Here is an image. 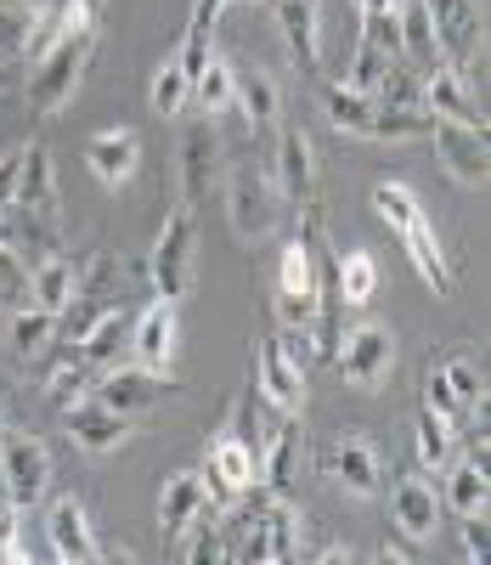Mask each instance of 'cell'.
<instances>
[{
	"label": "cell",
	"instance_id": "obj_39",
	"mask_svg": "<svg viewBox=\"0 0 491 565\" xmlns=\"http://www.w3.org/2000/svg\"><path fill=\"white\" fill-rule=\"evenodd\" d=\"M440 373H447V385H452V396L463 402V407H485V367H480V356H452V362H440Z\"/></svg>",
	"mask_w": 491,
	"mask_h": 565
},
{
	"label": "cell",
	"instance_id": "obj_23",
	"mask_svg": "<svg viewBox=\"0 0 491 565\" xmlns=\"http://www.w3.org/2000/svg\"><path fill=\"white\" fill-rule=\"evenodd\" d=\"M79 289H85V277H79V266H74L68 255H45V260L29 266V300H34L40 311L63 317V311L79 300Z\"/></svg>",
	"mask_w": 491,
	"mask_h": 565
},
{
	"label": "cell",
	"instance_id": "obj_50",
	"mask_svg": "<svg viewBox=\"0 0 491 565\" xmlns=\"http://www.w3.org/2000/svg\"><path fill=\"white\" fill-rule=\"evenodd\" d=\"M0 436H7V413H0Z\"/></svg>",
	"mask_w": 491,
	"mask_h": 565
},
{
	"label": "cell",
	"instance_id": "obj_34",
	"mask_svg": "<svg viewBox=\"0 0 491 565\" xmlns=\"http://www.w3.org/2000/svg\"><path fill=\"white\" fill-rule=\"evenodd\" d=\"M373 295H378V260L367 249L339 255V300L345 306H373Z\"/></svg>",
	"mask_w": 491,
	"mask_h": 565
},
{
	"label": "cell",
	"instance_id": "obj_33",
	"mask_svg": "<svg viewBox=\"0 0 491 565\" xmlns=\"http://www.w3.org/2000/svg\"><path fill=\"white\" fill-rule=\"evenodd\" d=\"M429 130H435V114H429V108L378 103V108H373V130H367V141H413V136H429Z\"/></svg>",
	"mask_w": 491,
	"mask_h": 565
},
{
	"label": "cell",
	"instance_id": "obj_2",
	"mask_svg": "<svg viewBox=\"0 0 491 565\" xmlns=\"http://www.w3.org/2000/svg\"><path fill=\"white\" fill-rule=\"evenodd\" d=\"M90 57H96V34H79V40L52 45V52H45L40 63H29V108H34L40 119L63 114V108L79 97Z\"/></svg>",
	"mask_w": 491,
	"mask_h": 565
},
{
	"label": "cell",
	"instance_id": "obj_25",
	"mask_svg": "<svg viewBox=\"0 0 491 565\" xmlns=\"http://www.w3.org/2000/svg\"><path fill=\"white\" fill-rule=\"evenodd\" d=\"M396 238L407 244V255H413V266H418V277L429 282L435 295H447L452 289V260H447V249H440V238H435V226H429V215H418V221H407Z\"/></svg>",
	"mask_w": 491,
	"mask_h": 565
},
{
	"label": "cell",
	"instance_id": "obj_24",
	"mask_svg": "<svg viewBox=\"0 0 491 565\" xmlns=\"http://www.w3.org/2000/svg\"><path fill=\"white\" fill-rule=\"evenodd\" d=\"M277 29L288 40L300 74H322V34H317V0H277Z\"/></svg>",
	"mask_w": 491,
	"mask_h": 565
},
{
	"label": "cell",
	"instance_id": "obj_32",
	"mask_svg": "<svg viewBox=\"0 0 491 565\" xmlns=\"http://www.w3.org/2000/svg\"><path fill=\"white\" fill-rule=\"evenodd\" d=\"M192 103V79H186V68H181V57L170 52L159 68H153V85H147V108H153L159 119H175L181 108Z\"/></svg>",
	"mask_w": 491,
	"mask_h": 565
},
{
	"label": "cell",
	"instance_id": "obj_21",
	"mask_svg": "<svg viewBox=\"0 0 491 565\" xmlns=\"http://www.w3.org/2000/svg\"><path fill=\"white\" fill-rule=\"evenodd\" d=\"M204 509H210V481H204V469H175V476L159 487V532H164L170 543H181Z\"/></svg>",
	"mask_w": 491,
	"mask_h": 565
},
{
	"label": "cell",
	"instance_id": "obj_6",
	"mask_svg": "<svg viewBox=\"0 0 491 565\" xmlns=\"http://www.w3.org/2000/svg\"><path fill=\"white\" fill-rule=\"evenodd\" d=\"M249 385L260 391V402L277 418H300L306 413V367H293L277 345V334L255 340V367H249Z\"/></svg>",
	"mask_w": 491,
	"mask_h": 565
},
{
	"label": "cell",
	"instance_id": "obj_35",
	"mask_svg": "<svg viewBox=\"0 0 491 565\" xmlns=\"http://www.w3.org/2000/svg\"><path fill=\"white\" fill-rule=\"evenodd\" d=\"M232 85H237V68L215 52V57L204 63V74L192 79V103H199V108L215 119V114H226V108H232Z\"/></svg>",
	"mask_w": 491,
	"mask_h": 565
},
{
	"label": "cell",
	"instance_id": "obj_18",
	"mask_svg": "<svg viewBox=\"0 0 491 565\" xmlns=\"http://www.w3.org/2000/svg\"><path fill=\"white\" fill-rule=\"evenodd\" d=\"M221 170H226L221 136H215L210 125H192L186 141H181V204L199 210V204L215 193V186H221Z\"/></svg>",
	"mask_w": 491,
	"mask_h": 565
},
{
	"label": "cell",
	"instance_id": "obj_30",
	"mask_svg": "<svg viewBox=\"0 0 491 565\" xmlns=\"http://www.w3.org/2000/svg\"><path fill=\"white\" fill-rule=\"evenodd\" d=\"M7 317H12V322H7V345H12V356L34 362V356L52 351V340H57V317H52V311H40V306L29 300L23 311H7Z\"/></svg>",
	"mask_w": 491,
	"mask_h": 565
},
{
	"label": "cell",
	"instance_id": "obj_11",
	"mask_svg": "<svg viewBox=\"0 0 491 565\" xmlns=\"http://www.w3.org/2000/svg\"><path fill=\"white\" fill-rule=\"evenodd\" d=\"M277 322H317V260L306 238H288L277 260Z\"/></svg>",
	"mask_w": 491,
	"mask_h": 565
},
{
	"label": "cell",
	"instance_id": "obj_22",
	"mask_svg": "<svg viewBox=\"0 0 491 565\" xmlns=\"http://www.w3.org/2000/svg\"><path fill=\"white\" fill-rule=\"evenodd\" d=\"M389 514H396L402 537L429 543V537L440 532V514H447V503H440V492H435L424 476H402V481H396V498H389Z\"/></svg>",
	"mask_w": 491,
	"mask_h": 565
},
{
	"label": "cell",
	"instance_id": "obj_42",
	"mask_svg": "<svg viewBox=\"0 0 491 565\" xmlns=\"http://www.w3.org/2000/svg\"><path fill=\"white\" fill-rule=\"evenodd\" d=\"M424 407H429L435 418H447V424H458V418L469 413V407L452 396V385H447V373H440V367H429V373H424Z\"/></svg>",
	"mask_w": 491,
	"mask_h": 565
},
{
	"label": "cell",
	"instance_id": "obj_44",
	"mask_svg": "<svg viewBox=\"0 0 491 565\" xmlns=\"http://www.w3.org/2000/svg\"><path fill=\"white\" fill-rule=\"evenodd\" d=\"M34 29V7H0V57H18Z\"/></svg>",
	"mask_w": 491,
	"mask_h": 565
},
{
	"label": "cell",
	"instance_id": "obj_48",
	"mask_svg": "<svg viewBox=\"0 0 491 565\" xmlns=\"http://www.w3.org/2000/svg\"><path fill=\"white\" fill-rule=\"evenodd\" d=\"M317 559H322V565H351V548H322Z\"/></svg>",
	"mask_w": 491,
	"mask_h": 565
},
{
	"label": "cell",
	"instance_id": "obj_36",
	"mask_svg": "<svg viewBox=\"0 0 491 565\" xmlns=\"http://www.w3.org/2000/svg\"><path fill=\"white\" fill-rule=\"evenodd\" d=\"M485 492H491V481H485V463H458L452 476H447V492H440V503H452L458 514H480L485 509Z\"/></svg>",
	"mask_w": 491,
	"mask_h": 565
},
{
	"label": "cell",
	"instance_id": "obj_10",
	"mask_svg": "<svg viewBox=\"0 0 491 565\" xmlns=\"http://www.w3.org/2000/svg\"><path fill=\"white\" fill-rule=\"evenodd\" d=\"M175 345H181V311H175V300L153 295V306L130 317V362L147 373H170Z\"/></svg>",
	"mask_w": 491,
	"mask_h": 565
},
{
	"label": "cell",
	"instance_id": "obj_3",
	"mask_svg": "<svg viewBox=\"0 0 491 565\" xmlns=\"http://www.w3.org/2000/svg\"><path fill=\"white\" fill-rule=\"evenodd\" d=\"M277 204H282V193H277V181H271L266 164H237L226 175V221H232V232H237L243 244L271 238Z\"/></svg>",
	"mask_w": 491,
	"mask_h": 565
},
{
	"label": "cell",
	"instance_id": "obj_5",
	"mask_svg": "<svg viewBox=\"0 0 491 565\" xmlns=\"http://www.w3.org/2000/svg\"><path fill=\"white\" fill-rule=\"evenodd\" d=\"M333 367L345 373L356 391H378L389 373H396V334H389L384 322H356L351 334H339Z\"/></svg>",
	"mask_w": 491,
	"mask_h": 565
},
{
	"label": "cell",
	"instance_id": "obj_19",
	"mask_svg": "<svg viewBox=\"0 0 491 565\" xmlns=\"http://www.w3.org/2000/svg\"><path fill=\"white\" fill-rule=\"evenodd\" d=\"M85 164H90V175L103 181L108 193H125V186L136 181V170H141V136H136L130 125L96 130V136L85 141Z\"/></svg>",
	"mask_w": 491,
	"mask_h": 565
},
{
	"label": "cell",
	"instance_id": "obj_31",
	"mask_svg": "<svg viewBox=\"0 0 491 565\" xmlns=\"http://www.w3.org/2000/svg\"><path fill=\"white\" fill-rule=\"evenodd\" d=\"M396 23H402V57H413L418 74L435 68V63H440V45H435V23H429V7H424V0H402V7H396Z\"/></svg>",
	"mask_w": 491,
	"mask_h": 565
},
{
	"label": "cell",
	"instance_id": "obj_8",
	"mask_svg": "<svg viewBox=\"0 0 491 565\" xmlns=\"http://www.w3.org/2000/svg\"><path fill=\"white\" fill-rule=\"evenodd\" d=\"M63 430H68V441H74L79 452H90V458H114V452L136 436V418L103 407L96 396H85V402L63 407Z\"/></svg>",
	"mask_w": 491,
	"mask_h": 565
},
{
	"label": "cell",
	"instance_id": "obj_17",
	"mask_svg": "<svg viewBox=\"0 0 491 565\" xmlns=\"http://www.w3.org/2000/svg\"><path fill=\"white\" fill-rule=\"evenodd\" d=\"M204 452H210V476H204V481L221 492V503H226V498H237V492H249V487L260 481V452H255L249 441H243V436L232 430V424L210 436V447H204Z\"/></svg>",
	"mask_w": 491,
	"mask_h": 565
},
{
	"label": "cell",
	"instance_id": "obj_14",
	"mask_svg": "<svg viewBox=\"0 0 491 565\" xmlns=\"http://www.w3.org/2000/svg\"><path fill=\"white\" fill-rule=\"evenodd\" d=\"M429 141H435V159H440V170H447L458 186H469V193H480L485 175H491L485 130H469V125H440V119H435Z\"/></svg>",
	"mask_w": 491,
	"mask_h": 565
},
{
	"label": "cell",
	"instance_id": "obj_37",
	"mask_svg": "<svg viewBox=\"0 0 491 565\" xmlns=\"http://www.w3.org/2000/svg\"><path fill=\"white\" fill-rule=\"evenodd\" d=\"M373 210H378V221H389L396 232H402L407 221H418V215H424V204L413 199V186H407V181H389V175H384V181H373Z\"/></svg>",
	"mask_w": 491,
	"mask_h": 565
},
{
	"label": "cell",
	"instance_id": "obj_13",
	"mask_svg": "<svg viewBox=\"0 0 491 565\" xmlns=\"http://www.w3.org/2000/svg\"><path fill=\"white\" fill-rule=\"evenodd\" d=\"M45 543H52V559L63 565H90V559H108V548L96 543V526H90V509L68 492L52 503V514H45Z\"/></svg>",
	"mask_w": 491,
	"mask_h": 565
},
{
	"label": "cell",
	"instance_id": "obj_38",
	"mask_svg": "<svg viewBox=\"0 0 491 565\" xmlns=\"http://www.w3.org/2000/svg\"><path fill=\"white\" fill-rule=\"evenodd\" d=\"M418 463L424 469H447L452 463V424L435 418L429 407L418 413Z\"/></svg>",
	"mask_w": 491,
	"mask_h": 565
},
{
	"label": "cell",
	"instance_id": "obj_41",
	"mask_svg": "<svg viewBox=\"0 0 491 565\" xmlns=\"http://www.w3.org/2000/svg\"><path fill=\"white\" fill-rule=\"evenodd\" d=\"M396 63H402V57H384V52H373V45H356V63H351L345 85H351V90H362V97H378Z\"/></svg>",
	"mask_w": 491,
	"mask_h": 565
},
{
	"label": "cell",
	"instance_id": "obj_43",
	"mask_svg": "<svg viewBox=\"0 0 491 565\" xmlns=\"http://www.w3.org/2000/svg\"><path fill=\"white\" fill-rule=\"evenodd\" d=\"M362 45H373V52H384V57H402V23H396V12L362 18Z\"/></svg>",
	"mask_w": 491,
	"mask_h": 565
},
{
	"label": "cell",
	"instance_id": "obj_1",
	"mask_svg": "<svg viewBox=\"0 0 491 565\" xmlns=\"http://www.w3.org/2000/svg\"><path fill=\"white\" fill-rule=\"evenodd\" d=\"M192 266H199V226H192V210L175 204L159 226L153 249H147V282H153L159 300H186L192 295Z\"/></svg>",
	"mask_w": 491,
	"mask_h": 565
},
{
	"label": "cell",
	"instance_id": "obj_12",
	"mask_svg": "<svg viewBox=\"0 0 491 565\" xmlns=\"http://www.w3.org/2000/svg\"><path fill=\"white\" fill-rule=\"evenodd\" d=\"M181 385L170 380V373H147V367H103V380H96V402H103V407H114V413H147V407H159L164 396H175Z\"/></svg>",
	"mask_w": 491,
	"mask_h": 565
},
{
	"label": "cell",
	"instance_id": "obj_7",
	"mask_svg": "<svg viewBox=\"0 0 491 565\" xmlns=\"http://www.w3.org/2000/svg\"><path fill=\"white\" fill-rule=\"evenodd\" d=\"M317 469L333 481V487H345L351 498H378L384 487V458L367 436H339L317 452Z\"/></svg>",
	"mask_w": 491,
	"mask_h": 565
},
{
	"label": "cell",
	"instance_id": "obj_9",
	"mask_svg": "<svg viewBox=\"0 0 491 565\" xmlns=\"http://www.w3.org/2000/svg\"><path fill=\"white\" fill-rule=\"evenodd\" d=\"M424 7H429V23H435L440 63H452L469 79L474 57H480V7L474 0H424Z\"/></svg>",
	"mask_w": 491,
	"mask_h": 565
},
{
	"label": "cell",
	"instance_id": "obj_40",
	"mask_svg": "<svg viewBox=\"0 0 491 565\" xmlns=\"http://www.w3.org/2000/svg\"><path fill=\"white\" fill-rule=\"evenodd\" d=\"M29 306V260L18 244H0V311H23Z\"/></svg>",
	"mask_w": 491,
	"mask_h": 565
},
{
	"label": "cell",
	"instance_id": "obj_4",
	"mask_svg": "<svg viewBox=\"0 0 491 565\" xmlns=\"http://www.w3.org/2000/svg\"><path fill=\"white\" fill-rule=\"evenodd\" d=\"M52 487V447L40 436H18L7 430L0 436V492H7L12 509H34Z\"/></svg>",
	"mask_w": 491,
	"mask_h": 565
},
{
	"label": "cell",
	"instance_id": "obj_20",
	"mask_svg": "<svg viewBox=\"0 0 491 565\" xmlns=\"http://www.w3.org/2000/svg\"><path fill=\"white\" fill-rule=\"evenodd\" d=\"M271 181L288 204H311L317 199V148L300 125H288L277 136V159H271Z\"/></svg>",
	"mask_w": 491,
	"mask_h": 565
},
{
	"label": "cell",
	"instance_id": "obj_45",
	"mask_svg": "<svg viewBox=\"0 0 491 565\" xmlns=\"http://www.w3.org/2000/svg\"><path fill=\"white\" fill-rule=\"evenodd\" d=\"M463 554H469V559H485V554H491V526H485V509H480V514H463Z\"/></svg>",
	"mask_w": 491,
	"mask_h": 565
},
{
	"label": "cell",
	"instance_id": "obj_16",
	"mask_svg": "<svg viewBox=\"0 0 491 565\" xmlns=\"http://www.w3.org/2000/svg\"><path fill=\"white\" fill-rule=\"evenodd\" d=\"M29 221L40 226H57L63 221V193H57V164H52V148L34 141L23 148V170H18V199H12Z\"/></svg>",
	"mask_w": 491,
	"mask_h": 565
},
{
	"label": "cell",
	"instance_id": "obj_49",
	"mask_svg": "<svg viewBox=\"0 0 491 565\" xmlns=\"http://www.w3.org/2000/svg\"><path fill=\"white\" fill-rule=\"evenodd\" d=\"M18 7H34L40 12V7H57V0H18Z\"/></svg>",
	"mask_w": 491,
	"mask_h": 565
},
{
	"label": "cell",
	"instance_id": "obj_26",
	"mask_svg": "<svg viewBox=\"0 0 491 565\" xmlns=\"http://www.w3.org/2000/svg\"><path fill=\"white\" fill-rule=\"evenodd\" d=\"M232 108H243V119H249L255 130L277 125V119H282V85H277V74H266V68H243L237 85H232Z\"/></svg>",
	"mask_w": 491,
	"mask_h": 565
},
{
	"label": "cell",
	"instance_id": "obj_29",
	"mask_svg": "<svg viewBox=\"0 0 491 565\" xmlns=\"http://www.w3.org/2000/svg\"><path fill=\"white\" fill-rule=\"evenodd\" d=\"M96 380H103V367L85 362L79 351H63V362H52V373H45V396H52V407H74L96 391Z\"/></svg>",
	"mask_w": 491,
	"mask_h": 565
},
{
	"label": "cell",
	"instance_id": "obj_46",
	"mask_svg": "<svg viewBox=\"0 0 491 565\" xmlns=\"http://www.w3.org/2000/svg\"><path fill=\"white\" fill-rule=\"evenodd\" d=\"M18 170H23V148L0 159V210H12V199H18Z\"/></svg>",
	"mask_w": 491,
	"mask_h": 565
},
{
	"label": "cell",
	"instance_id": "obj_51",
	"mask_svg": "<svg viewBox=\"0 0 491 565\" xmlns=\"http://www.w3.org/2000/svg\"><path fill=\"white\" fill-rule=\"evenodd\" d=\"M96 7H103V0H96Z\"/></svg>",
	"mask_w": 491,
	"mask_h": 565
},
{
	"label": "cell",
	"instance_id": "obj_15",
	"mask_svg": "<svg viewBox=\"0 0 491 565\" xmlns=\"http://www.w3.org/2000/svg\"><path fill=\"white\" fill-rule=\"evenodd\" d=\"M418 103L440 119V125H469V130H485V114L480 103L469 97V79L452 68V63H435L418 74Z\"/></svg>",
	"mask_w": 491,
	"mask_h": 565
},
{
	"label": "cell",
	"instance_id": "obj_28",
	"mask_svg": "<svg viewBox=\"0 0 491 565\" xmlns=\"http://www.w3.org/2000/svg\"><path fill=\"white\" fill-rule=\"evenodd\" d=\"M373 108H378V97H362V90H351L345 79L322 85V114H328L333 130H345V136H362V141H367V130H373Z\"/></svg>",
	"mask_w": 491,
	"mask_h": 565
},
{
	"label": "cell",
	"instance_id": "obj_47",
	"mask_svg": "<svg viewBox=\"0 0 491 565\" xmlns=\"http://www.w3.org/2000/svg\"><path fill=\"white\" fill-rule=\"evenodd\" d=\"M378 559H384V565H413V548H402V543H384V548H378Z\"/></svg>",
	"mask_w": 491,
	"mask_h": 565
},
{
	"label": "cell",
	"instance_id": "obj_27",
	"mask_svg": "<svg viewBox=\"0 0 491 565\" xmlns=\"http://www.w3.org/2000/svg\"><path fill=\"white\" fill-rule=\"evenodd\" d=\"M85 362L96 367H119V356H130V311H96V322L85 328V340L74 345Z\"/></svg>",
	"mask_w": 491,
	"mask_h": 565
}]
</instances>
